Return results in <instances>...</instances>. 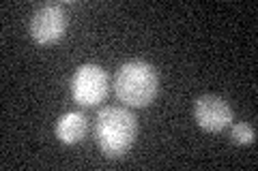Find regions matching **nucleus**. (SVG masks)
Here are the masks:
<instances>
[{
    "label": "nucleus",
    "instance_id": "nucleus-6",
    "mask_svg": "<svg viewBox=\"0 0 258 171\" xmlns=\"http://www.w3.org/2000/svg\"><path fill=\"white\" fill-rule=\"evenodd\" d=\"M86 128H88V122H86L84 113L69 111V113H64V116H60V120L56 122V137H58L62 143L74 145L84 139Z\"/></svg>",
    "mask_w": 258,
    "mask_h": 171
},
{
    "label": "nucleus",
    "instance_id": "nucleus-5",
    "mask_svg": "<svg viewBox=\"0 0 258 171\" xmlns=\"http://www.w3.org/2000/svg\"><path fill=\"white\" fill-rule=\"evenodd\" d=\"M194 118L203 131L222 133L226 126L232 124V107L222 96L205 94L194 103Z\"/></svg>",
    "mask_w": 258,
    "mask_h": 171
},
{
    "label": "nucleus",
    "instance_id": "nucleus-1",
    "mask_svg": "<svg viewBox=\"0 0 258 171\" xmlns=\"http://www.w3.org/2000/svg\"><path fill=\"white\" fill-rule=\"evenodd\" d=\"M138 122L125 107H103L95 120V137L108 158H120L134 145Z\"/></svg>",
    "mask_w": 258,
    "mask_h": 171
},
{
    "label": "nucleus",
    "instance_id": "nucleus-7",
    "mask_svg": "<svg viewBox=\"0 0 258 171\" xmlns=\"http://www.w3.org/2000/svg\"><path fill=\"white\" fill-rule=\"evenodd\" d=\"M230 139L239 145H249L256 141V131L247 122H237V124H232V128H230Z\"/></svg>",
    "mask_w": 258,
    "mask_h": 171
},
{
    "label": "nucleus",
    "instance_id": "nucleus-2",
    "mask_svg": "<svg viewBox=\"0 0 258 171\" xmlns=\"http://www.w3.org/2000/svg\"><path fill=\"white\" fill-rule=\"evenodd\" d=\"M159 79L149 62H125L114 75V94L129 107H147L157 96Z\"/></svg>",
    "mask_w": 258,
    "mask_h": 171
},
{
    "label": "nucleus",
    "instance_id": "nucleus-3",
    "mask_svg": "<svg viewBox=\"0 0 258 171\" xmlns=\"http://www.w3.org/2000/svg\"><path fill=\"white\" fill-rule=\"evenodd\" d=\"M110 90V77L97 64H82L71 77V96L82 107H95L103 103Z\"/></svg>",
    "mask_w": 258,
    "mask_h": 171
},
{
    "label": "nucleus",
    "instance_id": "nucleus-4",
    "mask_svg": "<svg viewBox=\"0 0 258 171\" xmlns=\"http://www.w3.org/2000/svg\"><path fill=\"white\" fill-rule=\"evenodd\" d=\"M67 30V13L60 5H43L30 18V37L39 45H54Z\"/></svg>",
    "mask_w": 258,
    "mask_h": 171
}]
</instances>
